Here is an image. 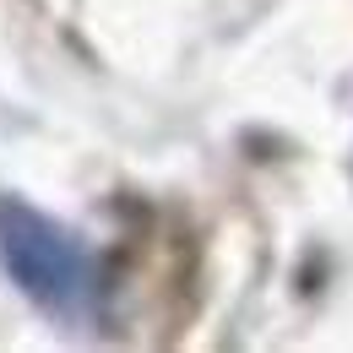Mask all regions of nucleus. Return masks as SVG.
Segmentation results:
<instances>
[{
  "instance_id": "obj_1",
  "label": "nucleus",
  "mask_w": 353,
  "mask_h": 353,
  "mask_svg": "<svg viewBox=\"0 0 353 353\" xmlns=\"http://www.w3.org/2000/svg\"><path fill=\"white\" fill-rule=\"evenodd\" d=\"M0 266L22 288V299L60 326H88L103 310L98 250L71 223H60L22 196H0Z\"/></svg>"
}]
</instances>
